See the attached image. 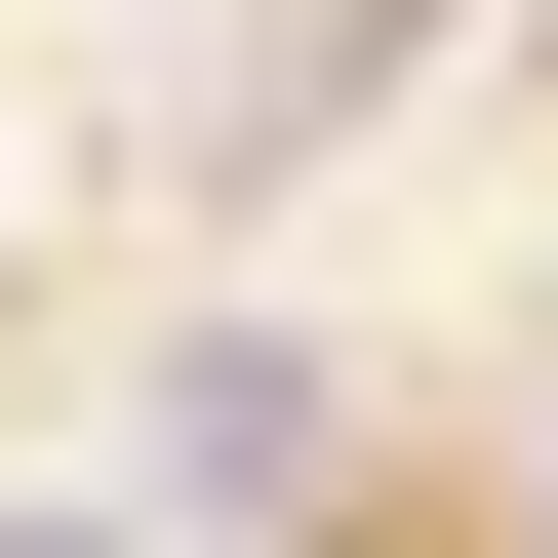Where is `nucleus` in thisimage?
<instances>
[{"instance_id": "nucleus-2", "label": "nucleus", "mask_w": 558, "mask_h": 558, "mask_svg": "<svg viewBox=\"0 0 558 558\" xmlns=\"http://www.w3.org/2000/svg\"><path fill=\"white\" fill-rule=\"evenodd\" d=\"M0 558H160V519H0Z\"/></svg>"}, {"instance_id": "nucleus-1", "label": "nucleus", "mask_w": 558, "mask_h": 558, "mask_svg": "<svg viewBox=\"0 0 558 558\" xmlns=\"http://www.w3.org/2000/svg\"><path fill=\"white\" fill-rule=\"evenodd\" d=\"M160 478H199V519H319V360L199 319V360H160Z\"/></svg>"}]
</instances>
